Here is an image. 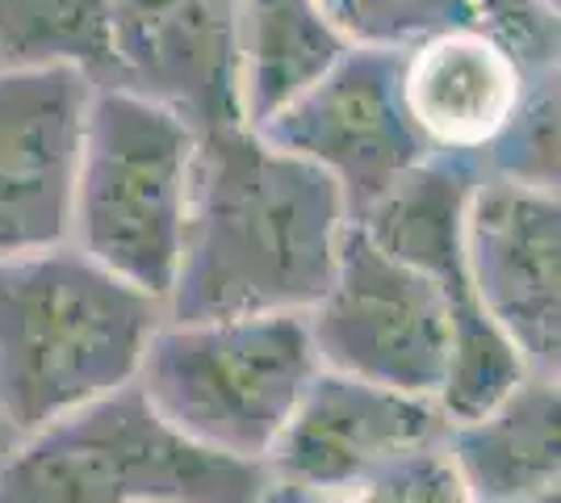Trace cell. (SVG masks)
Wrapping results in <instances>:
<instances>
[{
	"instance_id": "obj_1",
	"label": "cell",
	"mask_w": 561,
	"mask_h": 503,
	"mask_svg": "<svg viewBox=\"0 0 561 503\" xmlns=\"http://www.w3.org/2000/svg\"><path fill=\"white\" fill-rule=\"evenodd\" d=\"M344 222V193L328 172L252 126L202 130L168 319L306 315L331 286Z\"/></svg>"
},
{
	"instance_id": "obj_2",
	"label": "cell",
	"mask_w": 561,
	"mask_h": 503,
	"mask_svg": "<svg viewBox=\"0 0 561 503\" xmlns=\"http://www.w3.org/2000/svg\"><path fill=\"white\" fill-rule=\"evenodd\" d=\"M160 307L76 243L0 256V424L22 441L135 382Z\"/></svg>"
},
{
	"instance_id": "obj_3",
	"label": "cell",
	"mask_w": 561,
	"mask_h": 503,
	"mask_svg": "<svg viewBox=\"0 0 561 503\" xmlns=\"http://www.w3.org/2000/svg\"><path fill=\"white\" fill-rule=\"evenodd\" d=\"M264 461L214 454L126 382L0 454V503H256Z\"/></svg>"
},
{
	"instance_id": "obj_4",
	"label": "cell",
	"mask_w": 561,
	"mask_h": 503,
	"mask_svg": "<svg viewBox=\"0 0 561 503\" xmlns=\"http://www.w3.org/2000/svg\"><path fill=\"white\" fill-rule=\"evenodd\" d=\"M197 126L130 84H96L71 193V243L164 302L185 240Z\"/></svg>"
},
{
	"instance_id": "obj_5",
	"label": "cell",
	"mask_w": 561,
	"mask_h": 503,
	"mask_svg": "<svg viewBox=\"0 0 561 503\" xmlns=\"http://www.w3.org/2000/svg\"><path fill=\"white\" fill-rule=\"evenodd\" d=\"M323 369L302 311L160 323L139 365V390L188 441L239 461H264Z\"/></svg>"
},
{
	"instance_id": "obj_6",
	"label": "cell",
	"mask_w": 561,
	"mask_h": 503,
	"mask_svg": "<svg viewBox=\"0 0 561 503\" xmlns=\"http://www.w3.org/2000/svg\"><path fill=\"white\" fill-rule=\"evenodd\" d=\"M306 319L328 369L432 399L445 382L453 335L445 289L377 248L356 222H344L331 286Z\"/></svg>"
},
{
	"instance_id": "obj_7",
	"label": "cell",
	"mask_w": 561,
	"mask_h": 503,
	"mask_svg": "<svg viewBox=\"0 0 561 503\" xmlns=\"http://www.w3.org/2000/svg\"><path fill=\"white\" fill-rule=\"evenodd\" d=\"M264 144L328 172L348 218L398 185L427 147L398 101V50L348 47L310 89L252 126Z\"/></svg>"
},
{
	"instance_id": "obj_8",
	"label": "cell",
	"mask_w": 561,
	"mask_h": 503,
	"mask_svg": "<svg viewBox=\"0 0 561 503\" xmlns=\"http://www.w3.org/2000/svg\"><path fill=\"white\" fill-rule=\"evenodd\" d=\"M445 436L448 420L432 395H407L323 365L264 457V470L298 491H348L445 445Z\"/></svg>"
},
{
	"instance_id": "obj_9",
	"label": "cell",
	"mask_w": 561,
	"mask_h": 503,
	"mask_svg": "<svg viewBox=\"0 0 561 503\" xmlns=\"http://www.w3.org/2000/svg\"><path fill=\"white\" fill-rule=\"evenodd\" d=\"M466 273L478 302L533 374L561 369L558 193L482 176L466 202Z\"/></svg>"
},
{
	"instance_id": "obj_10",
	"label": "cell",
	"mask_w": 561,
	"mask_h": 503,
	"mask_svg": "<svg viewBox=\"0 0 561 503\" xmlns=\"http://www.w3.org/2000/svg\"><path fill=\"white\" fill-rule=\"evenodd\" d=\"M93 89L76 68H0V256L71 240Z\"/></svg>"
},
{
	"instance_id": "obj_11",
	"label": "cell",
	"mask_w": 561,
	"mask_h": 503,
	"mask_svg": "<svg viewBox=\"0 0 561 503\" xmlns=\"http://www.w3.org/2000/svg\"><path fill=\"white\" fill-rule=\"evenodd\" d=\"M545 72L558 64L524 59L486 25H453L398 50V101L427 156L482 168Z\"/></svg>"
},
{
	"instance_id": "obj_12",
	"label": "cell",
	"mask_w": 561,
	"mask_h": 503,
	"mask_svg": "<svg viewBox=\"0 0 561 503\" xmlns=\"http://www.w3.org/2000/svg\"><path fill=\"white\" fill-rule=\"evenodd\" d=\"M239 0H114L117 84L181 110L197 130L243 126Z\"/></svg>"
},
{
	"instance_id": "obj_13",
	"label": "cell",
	"mask_w": 561,
	"mask_h": 503,
	"mask_svg": "<svg viewBox=\"0 0 561 503\" xmlns=\"http://www.w3.org/2000/svg\"><path fill=\"white\" fill-rule=\"evenodd\" d=\"M445 454L469 503H528L558 491L561 395L558 378L528 374L478 420L448 424Z\"/></svg>"
},
{
	"instance_id": "obj_14",
	"label": "cell",
	"mask_w": 561,
	"mask_h": 503,
	"mask_svg": "<svg viewBox=\"0 0 561 503\" xmlns=\"http://www.w3.org/2000/svg\"><path fill=\"white\" fill-rule=\"evenodd\" d=\"M348 47L319 0H239L234 50L243 126L273 118Z\"/></svg>"
},
{
	"instance_id": "obj_15",
	"label": "cell",
	"mask_w": 561,
	"mask_h": 503,
	"mask_svg": "<svg viewBox=\"0 0 561 503\" xmlns=\"http://www.w3.org/2000/svg\"><path fill=\"white\" fill-rule=\"evenodd\" d=\"M352 47L402 50L436 30L486 25L524 59L558 64V9L545 0H319Z\"/></svg>"
},
{
	"instance_id": "obj_16",
	"label": "cell",
	"mask_w": 561,
	"mask_h": 503,
	"mask_svg": "<svg viewBox=\"0 0 561 503\" xmlns=\"http://www.w3.org/2000/svg\"><path fill=\"white\" fill-rule=\"evenodd\" d=\"M0 68H76L117 80L114 0H0Z\"/></svg>"
},
{
	"instance_id": "obj_17",
	"label": "cell",
	"mask_w": 561,
	"mask_h": 503,
	"mask_svg": "<svg viewBox=\"0 0 561 503\" xmlns=\"http://www.w3.org/2000/svg\"><path fill=\"white\" fill-rule=\"evenodd\" d=\"M256 503H469V491L457 479L445 445H432L348 491H298L268 479Z\"/></svg>"
},
{
	"instance_id": "obj_18",
	"label": "cell",
	"mask_w": 561,
	"mask_h": 503,
	"mask_svg": "<svg viewBox=\"0 0 561 503\" xmlns=\"http://www.w3.org/2000/svg\"><path fill=\"white\" fill-rule=\"evenodd\" d=\"M486 176L558 193V72H545L482 160Z\"/></svg>"
},
{
	"instance_id": "obj_19",
	"label": "cell",
	"mask_w": 561,
	"mask_h": 503,
	"mask_svg": "<svg viewBox=\"0 0 561 503\" xmlns=\"http://www.w3.org/2000/svg\"><path fill=\"white\" fill-rule=\"evenodd\" d=\"M13 445H18V436H13V432H9L4 424H0V454H9Z\"/></svg>"
},
{
	"instance_id": "obj_20",
	"label": "cell",
	"mask_w": 561,
	"mask_h": 503,
	"mask_svg": "<svg viewBox=\"0 0 561 503\" xmlns=\"http://www.w3.org/2000/svg\"><path fill=\"white\" fill-rule=\"evenodd\" d=\"M528 503H558V491H549V495H537V500H528Z\"/></svg>"
},
{
	"instance_id": "obj_21",
	"label": "cell",
	"mask_w": 561,
	"mask_h": 503,
	"mask_svg": "<svg viewBox=\"0 0 561 503\" xmlns=\"http://www.w3.org/2000/svg\"><path fill=\"white\" fill-rule=\"evenodd\" d=\"M545 4H549V9H558V0H545Z\"/></svg>"
}]
</instances>
